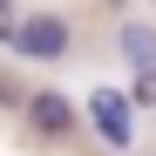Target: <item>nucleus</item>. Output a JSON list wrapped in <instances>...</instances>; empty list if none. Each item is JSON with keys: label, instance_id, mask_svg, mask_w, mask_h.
<instances>
[{"label": "nucleus", "instance_id": "f257e3e1", "mask_svg": "<svg viewBox=\"0 0 156 156\" xmlns=\"http://www.w3.org/2000/svg\"><path fill=\"white\" fill-rule=\"evenodd\" d=\"M7 48H14L20 61H61L68 48H75V27H68L61 14H27V20H14V41Z\"/></svg>", "mask_w": 156, "mask_h": 156}, {"label": "nucleus", "instance_id": "f03ea898", "mask_svg": "<svg viewBox=\"0 0 156 156\" xmlns=\"http://www.w3.org/2000/svg\"><path fill=\"white\" fill-rule=\"evenodd\" d=\"M129 109H136V102L115 95V88H95V95H88V129H95L115 156L129 149V136H136V115H129Z\"/></svg>", "mask_w": 156, "mask_h": 156}, {"label": "nucleus", "instance_id": "7ed1b4c3", "mask_svg": "<svg viewBox=\"0 0 156 156\" xmlns=\"http://www.w3.org/2000/svg\"><path fill=\"white\" fill-rule=\"evenodd\" d=\"M27 122L41 136H75V129H82V109H75L61 88H41V95H27Z\"/></svg>", "mask_w": 156, "mask_h": 156}, {"label": "nucleus", "instance_id": "20e7f679", "mask_svg": "<svg viewBox=\"0 0 156 156\" xmlns=\"http://www.w3.org/2000/svg\"><path fill=\"white\" fill-rule=\"evenodd\" d=\"M115 48H122V61L136 75H156V27H149V20H122V27H115Z\"/></svg>", "mask_w": 156, "mask_h": 156}, {"label": "nucleus", "instance_id": "39448f33", "mask_svg": "<svg viewBox=\"0 0 156 156\" xmlns=\"http://www.w3.org/2000/svg\"><path fill=\"white\" fill-rule=\"evenodd\" d=\"M129 102H149V109H156V75H136V88H129Z\"/></svg>", "mask_w": 156, "mask_h": 156}, {"label": "nucleus", "instance_id": "423d86ee", "mask_svg": "<svg viewBox=\"0 0 156 156\" xmlns=\"http://www.w3.org/2000/svg\"><path fill=\"white\" fill-rule=\"evenodd\" d=\"M7 41H14V14L0 7V48H7Z\"/></svg>", "mask_w": 156, "mask_h": 156}, {"label": "nucleus", "instance_id": "0eeeda50", "mask_svg": "<svg viewBox=\"0 0 156 156\" xmlns=\"http://www.w3.org/2000/svg\"><path fill=\"white\" fill-rule=\"evenodd\" d=\"M102 7H129V0H102Z\"/></svg>", "mask_w": 156, "mask_h": 156}, {"label": "nucleus", "instance_id": "6e6552de", "mask_svg": "<svg viewBox=\"0 0 156 156\" xmlns=\"http://www.w3.org/2000/svg\"><path fill=\"white\" fill-rule=\"evenodd\" d=\"M0 7H14V0H0Z\"/></svg>", "mask_w": 156, "mask_h": 156}, {"label": "nucleus", "instance_id": "1a4fd4ad", "mask_svg": "<svg viewBox=\"0 0 156 156\" xmlns=\"http://www.w3.org/2000/svg\"><path fill=\"white\" fill-rule=\"evenodd\" d=\"M149 7H156V0H149Z\"/></svg>", "mask_w": 156, "mask_h": 156}]
</instances>
